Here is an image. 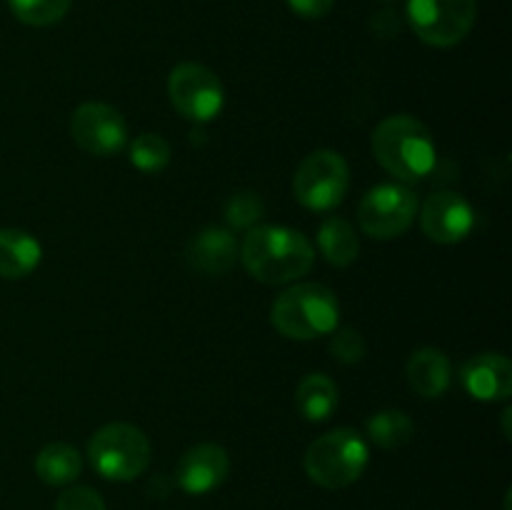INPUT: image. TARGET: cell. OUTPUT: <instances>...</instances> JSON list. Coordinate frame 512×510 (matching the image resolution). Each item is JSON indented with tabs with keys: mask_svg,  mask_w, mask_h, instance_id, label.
<instances>
[{
	"mask_svg": "<svg viewBox=\"0 0 512 510\" xmlns=\"http://www.w3.org/2000/svg\"><path fill=\"white\" fill-rule=\"evenodd\" d=\"M240 260L255 280L283 285L303 278L315 263L310 240L285 225H255L240 245Z\"/></svg>",
	"mask_w": 512,
	"mask_h": 510,
	"instance_id": "1",
	"label": "cell"
},
{
	"mask_svg": "<svg viewBox=\"0 0 512 510\" xmlns=\"http://www.w3.org/2000/svg\"><path fill=\"white\" fill-rule=\"evenodd\" d=\"M373 153L393 178L403 183L423 180L435 168V140L420 120L390 115L373 133Z\"/></svg>",
	"mask_w": 512,
	"mask_h": 510,
	"instance_id": "2",
	"label": "cell"
},
{
	"mask_svg": "<svg viewBox=\"0 0 512 510\" xmlns=\"http://www.w3.org/2000/svg\"><path fill=\"white\" fill-rule=\"evenodd\" d=\"M340 305L330 288L320 283H298L283 290L270 308L275 330L290 340H313L338 328Z\"/></svg>",
	"mask_w": 512,
	"mask_h": 510,
	"instance_id": "3",
	"label": "cell"
},
{
	"mask_svg": "<svg viewBox=\"0 0 512 510\" xmlns=\"http://www.w3.org/2000/svg\"><path fill=\"white\" fill-rule=\"evenodd\" d=\"M368 465V443L353 428H335L305 450V473L315 485L340 490L353 485Z\"/></svg>",
	"mask_w": 512,
	"mask_h": 510,
	"instance_id": "4",
	"label": "cell"
},
{
	"mask_svg": "<svg viewBox=\"0 0 512 510\" xmlns=\"http://www.w3.org/2000/svg\"><path fill=\"white\" fill-rule=\"evenodd\" d=\"M90 465L105 480L128 483L148 470L153 448L148 435L130 423H108L90 438Z\"/></svg>",
	"mask_w": 512,
	"mask_h": 510,
	"instance_id": "5",
	"label": "cell"
},
{
	"mask_svg": "<svg viewBox=\"0 0 512 510\" xmlns=\"http://www.w3.org/2000/svg\"><path fill=\"white\" fill-rule=\"evenodd\" d=\"M348 185V160L335 150H315L295 170L293 193L303 208L323 213L343 203Z\"/></svg>",
	"mask_w": 512,
	"mask_h": 510,
	"instance_id": "6",
	"label": "cell"
},
{
	"mask_svg": "<svg viewBox=\"0 0 512 510\" xmlns=\"http://www.w3.org/2000/svg\"><path fill=\"white\" fill-rule=\"evenodd\" d=\"M478 18L475 0H408V20L415 35L433 48L463 43Z\"/></svg>",
	"mask_w": 512,
	"mask_h": 510,
	"instance_id": "7",
	"label": "cell"
},
{
	"mask_svg": "<svg viewBox=\"0 0 512 510\" xmlns=\"http://www.w3.org/2000/svg\"><path fill=\"white\" fill-rule=\"evenodd\" d=\"M168 98L183 118L208 123L223 110L225 93L218 75L203 63H180L168 75Z\"/></svg>",
	"mask_w": 512,
	"mask_h": 510,
	"instance_id": "8",
	"label": "cell"
},
{
	"mask_svg": "<svg viewBox=\"0 0 512 510\" xmlns=\"http://www.w3.org/2000/svg\"><path fill=\"white\" fill-rule=\"evenodd\" d=\"M418 215V198L410 188L398 183L375 185L360 200L358 220L365 235L390 240L403 235Z\"/></svg>",
	"mask_w": 512,
	"mask_h": 510,
	"instance_id": "9",
	"label": "cell"
},
{
	"mask_svg": "<svg viewBox=\"0 0 512 510\" xmlns=\"http://www.w3.org/2000/svg\"><path fill=\"white\" fill-rule=\"evenodd\" d=\"M70 135L88 155L110 158L128 143V123L113 105L83 103L70 118Z\"/></svg>",
	"mask_w": 512,
	"mask_h": 510,
	"instance_id": "10",
	"label": "cell"
},
{
	"mask_svg": "<svg viewBox=\"0 0 512 510\" xmlns=\"http://www.w3.org/2000/svg\"><path fill=\"white\" fill-rule=\"evenodd\" d=\"M420 225L430 240L440 245H453L468 238L475 225V215L463 195L443 190L425 200Z\"/></svg>",
	"mask_w": 512,
	"mask_h": 510,
	"instance_id": "11",
	"label": "cell"
},
{
	"mask_svg": "<svg viewBox=\"0 0 512 510\" xmlns=\"http://www.w3.org/2000/svg\"><path fill=\"white\" fill-rule=\"evenodd\" d=\"M230 473V458L218 443H198L180 458L175 480L190 495H205L220 488Z\"/></svg>",
	"mask_w": 512,
	"mask_h": 510,
	"instance_id": "12",
	"label": "cell"
},
{
	"mask_svg": "<svg viewBox=\"0 0 512 510\" xmlns=\"http://www.w3.org/2000/svg\"><path fill=\"white\" fill-rule=\"evenodd\" d=\"M460 380L475 400H508L512 393V363L500 353H478L463 365Z\"/></svg>",
	"mask_w": 512,
	"mask_h": 510,
	"instance_id": "13",
	"label": "cell"
},
{
	"mask_svg": "<svg viewBox=\"0 0 512 510\" xmlns=\"http://www.w3.org/2000/svg\"><path fill=\"white\" fill-rule=\"evenodd\" d=\"M238 260V240L225 228H205L190 240L188 263L203 275H223Z\"/></svg>",
	"mask_w": 512,
	"mask_h": 510,
	"instance_id": "14",
	"label": "cell"
},
{
	"mask_svg": "<svg viewBox=\"0 0 512 510\" xmlns=\"http://www.w3.org/2000/svg\"><path fill=\"white\" fill-rule=\"evenodd\" d=\"M408 385L423 398H440L450 388V360L438 348H420L405 365Z\"/></svg>",
	"mask_w": 512,
	"mask_h": 510,
	"instance_id": "15",
	"label": "cell"
},
{
	"mask_svg": "<svg viewBox=\"0 0 512 510\" xmlns=\"http://www.w3.org/2000/svg\"><path fill=\"white\" fill-rule=\"evenodd\" d=\"M40 243L25 230H0V278L18 280L40 265Z\"/></svg>",
	"mask_w": 512,
	"mask_h": 510,
	"instance_id": "16",
	"label": "cell"
},
{
	"mask_svg": "<svg viewBox=\"0 0 512 510\" xmlns=\"http://www.w3.org/2000/svg\"><path fill=\"white\" fill-rule=\"evenodd\" d=\"M295 405L305 420L320 423V420L330 418L338 408V385L325 373L305 375L295 390Z\"/></svg>",
	"mask_w": 512,
	"mask_h": 510,
	"instance_id": "17",
	"label": "cell"
},
{
	"mask_svg": "<svg viewBox=\"0 0 512 510\" xmlns=\"http://www.w3.org/2000/svg\"><path fill=\"white\" fill-rule=\"evenodd\" d=\"M318 248L330 265L348 268L360 253V240L353 225L340 215H330L318 230Z\"/></svg>",
	"mask_w": 512,
	"mask_h": 510,
	"instance_id": "18",
	"label": "cell"
},
{
	"mask_svg": "<svg viewBox=\"0 0 512 510\" xmlns=\"http://www.w3.org/2000/svg\"><path fill=\"white\" fill-rule=\"evenodd\" d=\"M83 470L80 453L68 443H50L35 458V473L45 485H70Z\"/></svg>",
	"mask_w": 512,
	"mask_h": 510,
	"instance_id": "19",
	"label": "cell"
},
{
	"mask_svg": "<svg viewBox=\"0 0 512 510\" xmlns=\"http://www.w3.org/2000/svg\"><path fill=\"white\" fill-rule=\"evenodd\" d=\"M413 435V420L408 418V413H403L398 408L380 410V413H375L368 420V438L385 450L403 448V445H408L413 440Z\"/></svg>",
	"mask_w": 512,
	"mask_h": 510,
	"instance_id": "20",
	"label": "cell"
},
{
	"mask_svg": "<svg viewBox=\"0 0 512 510\" xmlns=\"http://www.w3.org/2000/svg\"><path fill=\"white\" fill-rule=\"evenodd\" d=\"M15 18L33 28H45L65 18L73 0H8Z\"/></svg>",
	"mask_w": 512,
	"mask_h": 510,
	"instance_id": "21",
	"label": "cell"
},
{
	"mask_svg": "<svg viewBox=\"0 0 512 510\" xmlns=\"http://www.w3.org/2000/svg\"><path fill=\"white\" fill-rule=\"evenodd\" d=\"M170 145L163 135L143 133L130 145V163L143 173H160L170 163Z\"/></svg>",
	"mask_w": 512,
	"mask_h": 510,
	"instance_id": "22",
	"label": "cell"
},
{
	"mask_svg": "<svg viewBox=\"0 0 512 510\" xmlns=\"http://www.w3.org/2000/svg\"><path fill=\"white\" fill-rule=\"evenodd\" d=\"M265 215V205L260 200L258 193L253 190H243V193L230 195L228 203H225V220L228 225L238 230H250L255 228L260 218Z\"/></svg>",
	"mask_w": 512,
	"mask_h": 510,
	"instance_id": "23",
	"label": "cell"
},
{
	"mask_svg": "<svg viewBox=\"0 0 512 510\" xmlns=\"http://www.w3.org/2000/svg\"><path fill=\"white\" fill-rule=\"evenodd\" d=\"M330 353H333L335 360L345 365L360 363L365 355V340L358 330L343 328L333 330V340H330Z\"/></svg>",
	"mask_w": 512,
	"mask_h": 510,
	"instance_id": "24",
	"label": "cell"
},
{
	"mask_svg": "<svg viewBox=\"0 0 512 510\" xmlns=\"http://www.w3.org/2000/svg\"><path fill=\"white\" fill-rule=\"evenodd\" d=\"M55 510H105V503L98 490L73 485L60 493V498L55 500Z\"/></svg>",
	"mask_w": 512,
	"mask_h": 510,
	"instance_id": "25",
	"label": "cell"
},
{
	"mask_svg": "<svg viewBox=\"0 0 512 510\" xmlns=\"http://www.w3.org/2000/svg\"><path fill=\"white\" fill-rule=\"evenodd\" d=\"M370 25H373V30L380 35V38H395V35L400 33V25L403 23H400V15L395 13V10L385 8L373 15Z\"/></svg>",
	"mask_w": 512,
	"mask_h": 510,
	"instance_id": "26",
	"label": "cell"
},
{
	"mask_svg": "<svg viewBox=\"0 0 512 510\" xmlns=\"http://www.w3.org/2000/svg\"><path fill=\"white\" fill-rule=\"evenodd\" d=\"M335 0H288L290 10L298 13L300 18H323L330 13Z\"/></svg>",
	"mask_w": 512,
	"mask_h": 510,
	"instance_id": "27",
	"label": "cell"
},
{
	"mask_svg": "<svg viewBox=\"0 0 512 510\" xmlns=\"http://www.w3.org/2000/svg\"><path fill=\"white\" fill-rule=\"evenodd\" d=\"M510 413H512V410H510V408H505V413H503V430H505V438H510Z\"/></svg>",
	"mask_w": 512,
	"mask_h": 510,
	"instance_id": "28",
	"label": "cell"
}]
</instances>
